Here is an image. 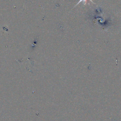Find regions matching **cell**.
<instances>
[{"label": "cell", "instance_id": "6da1fadb", "mask_svg": "<svg viewBox=\"0 0 121 121\" xmlns=\"http://www.w3.org/2000/svg\"><path fill=\"white\" fill-rule=\"evenodd\" d=\"M86 0H79V1L77 3V4H76V5L74 7H75L76 6H77L78 4H79L80 3H81V2H83V3H84V4H85V3H86ZM91 2H92L93 4H95V2H94L93 1V0H89Z\"/></svg>", "mask_w": 121, "mask_h": 121}]
</instances>
